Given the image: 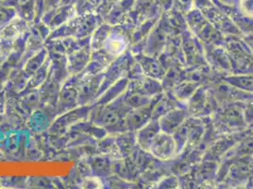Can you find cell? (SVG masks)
I'll list each match as a JSON object with an SVG mask.
<instances>
[{"instance_id": "1", "label": "cell", "mask_w": 253, "mask_h": 189, "mask_svg": "<svg viewBox=\"0 0 253 189\" xmlns=\"http://www.w3.org/2000/svg\"><path fill=\"white\" fill-rule=\"evenodd\" d=\"M148 149L152 155L159 159H170L174 155L176 149L175 140L169 133L158 132L150 141Z\"/></svg>"}, {"instance_id": "2", "label": "cell", "mask_w": 253, "mask_h": 189, "mask_svg": "<svg viewBox=\"0 0 253 189\" xmlns=\"http://www.w3.org/2000/svg\"><path fill=\"white\" fill-rule=\"evenodd\" d=\"M29 22L24 20L21 17L16 16L11 22H9L4 28L0 30V41L14 43L29 30Z\"/></svg>"}, {"instance_id": "3", "label": "cell", "mask_w": 253, "mask_h": 189, "mask_svg": "<svg viewBox=\"0 0 253 189\" xmlns=\"http://www.w3.org/2000/svg\"><path fill=\"white\" fill-rule=\"evenodd\" d=\"M126 47V39L124 34L112 30L107 37L101 50L109 58H116L125 51Z\"/></svg>"}, {"instance_id": "4", "label": "cell", "mask_w": 253, "mask_h": 189, "mask_svg": "<svg viewBox=\"0 0 253 189\" xmlns=\"http://www.w3.org/2000/svg\"><path fill=\"white\" fill-rule=\"evenodd\" d=\"M90 46L69 54L68 69L71 73H80L90 61Z\"/></svg>"}, {"instance_id": "5", "label": "cell", "mask_w": 253, "mask_h": 189, "mask_svg": "<svg viewBox=\"0 0 253 189\" xmlns=\"http://www.w3.org/2000/svg\"><path fill=\"white\" fill-rule=\"evenodd\" d=\"M74 87V85L69 86L65 84L64 88L58 96V111H69L76 106L79 101V93Z\"/></svg>"}, {"instance_id": "6", "label": "cell", "mask_w": 253, "mask_h": 189, "mask_svg": "<svg viewBox=\"0 0 253 189\" xmlns=\"http://www.w3.org/2000/svg\"><path fill=\"white\" fill-rule=\"evenodd\" d=\"M111 31L112 28L109 25H101L98 29L95 30V33L93 34V37L90 41V47L93 49V51L100 50L103 47V45Z\"/></svg>"}, {"instance_id": "7", "label": "cell", "mask_w": 253, "mask_h": 189, "mask_svg": "<svg viewBox=\"0 0 253 189\" xmlns=\"http://www.w3.org/2000/svg\"><path fill=\"white\" fill-rule=\"evenodd\" d=\"M159 132V126L157 121H153L148 124L138 135V141L143 148H148V145L152 138L157 135Z\"/></svg>"}, {"instance_id": "8", "label": "cell", "mask_w": 253, "mask_h": 189, "mask_svg": "<svg viewBox=\"0 0 253 189\" xmlns=\"http://www.w3.org/2000/svg\"><path fill=\"white\" fill-rule=\"evenodd\" d=\"M45 57H46L45 49H42L35 56H32V58L28 61V63H26V65L24 66V69H23L24 72L27 74L29 77L32 76L43 64Z\"/></svg>"}, {"instance_id": "9", "label": "cell", "mask_w": 253, "mask_h": 189, "mask_svg": "<svg viewBox=\"0 0 253 189\" xmlns=\"http://www.w3.org/2000/svg\"><path fill=\"white\" fill-rule=\"evenodd\" d=\"M227 82L239 90L253 92V77L251 76L229 77L227 78Z\"/></svg>"}, {"instance_id": "10", "label": "cell", "mask_w": 253, "mask_h": 189, "mask_svg": "<svg viewBox=\"0 0 253 189\" xmlns=\"http://www.w3.org/2000/svg\"><path fill=\"white\" fill-rule=\"evenodd\" d=\"M16 16L17 13L14 8L0 2V30Z\"/></svg>"}, {"instance_id": "11", "label": "cell", "mask_w": 253, "mask_h": 189, "mask_svg": "<svg viewBox=\"0 0 253 189\" xmlns=\"http://www.w3.org/2000/svg\"><path fill=\"white\" fill-rule=\"evenodd\" d=\"M239 8L245 16L253 18V0H240Z\"/></svg>"}, {"instance_id": "12", "label": "cell", "mask_w": 253, "mask_h": 189, "mask_svg": "<svg viewBox=\"0 0 253 189\" xmlns=\"http://www.w3.org/2000/svg\"><path fill=\"white\" fill-rule=\"evenodd\" d=\"M244 118L246 120V122H253V101L248 103L245 109V115Z\"/></svg>"}, {"instance_id": "13", "label": "cell", "mask_w": 253, "mask_h": 189, "mask_svg": "<svg viewBox=\"0 0 253 189\" xmlns=\"http://www.w3.org/2000/svg\"><path fill=\"white\" fill-rule=\"evenodd\" d=\"M63 0H42L43 3V8H44V12L50 9H53L57 6H59L62 3Z\"/></svg>"}, {"instance_id": "14", "label": "cell", "mask_w": 253, "mask_h": 189, "mask_svg": "<svg viewBox=\"0 0 253 189\" xmlns=\"http://www.w3.org/2000/svg\"><path fill=\"white\" fill-rule=\"evenodd\" d=\"M3 1H5V0H0V2H3Z\"/></svg>"}]
</instances>
